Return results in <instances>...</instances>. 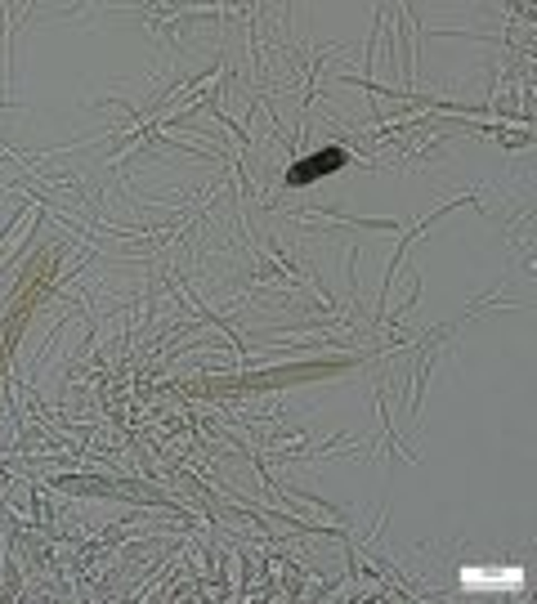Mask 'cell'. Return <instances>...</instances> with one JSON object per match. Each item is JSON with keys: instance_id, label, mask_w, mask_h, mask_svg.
<instances>
[{"instance_id": "1", "label": "cell", "mask_w": 537, "mask_h": 604, "mask_svg": "<svg viewBox=\"0 0 537 604\" xmlns=\"http://www.w3.org/2000/svg\"><path fill=\"white\" fill-rule=\"evenodd\" d=\"M341 161H345V153H341V148L314 153V157H310L305 166H296V170H292V179H296V184H305V179H314V175H327V170H336Z\"/></svg>"}]
</instances>
